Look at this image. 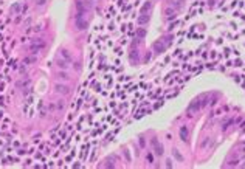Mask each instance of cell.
Masks as SVG:
<instances>
[{
  "mask_svg": "<svg viewBox=\"0 0 245 169\" xmlns=\"http://www.w3.org/2000/svg\"><path fill=\"white\" fill-rule=\"evenodd\" d=\"M74 25H76L78 30H85L87 28V20L84 14H76V17H74Z\"/></svg>",
  "mask_w": 245,
  "mask_h": 169,
  "instance_id": "cell-1",
  "label": "cell"
},
{
  "mask_svg": "<svg viewBox=\"0 0 245 169\" xmlns=\"http://www.w3.org/2000/svg\"><path fill=\"white\" fill-rule=\"evenodd\" d=\"M54 90H56V93H61V95H67V93H68V87L62 85V84H56Z\"/></svg>",
  "mask_w": 245,
  "mask_h": 169,
  "instance_id": "cell-2",
  "label": "cell"
},
{
  "mask_svg": "<svg viewBox=\"0 0 245 169\" xmlns=\"http://www.w3.org/2000/svg\"><path fill=\"white\" fill-rule=\"evenodd\" d=\"M152 146L155 147V154H157V155H163V146L158 144V141H157L155 138H152Z\"/></svg>",
  "mask_w": 245,
  "mask_h": 169,
  "instance_id": "cell-3",
  "label": "cell"
},
{
  "mask_svg": "<svg viewBox=\"0 0 245 169\" xmlns=\"http://www.w3.org/2000/svg\"><path fill=\"white\" fill-rule=\"evenodd\" d=\"M188 137H189L188 127H186V126H182V129H180V138H182V141H188Z\"/></svg>",
  "mask_w": 245,
  "mask_h": 169,
  "instance_id": "cell-4",
  "label": "cell"
},
{
  "mask_svg": "<svg viewBox=\"0 0 245 169\" xmlns=\"http://www.w3.org/2000/svg\"><path fill=\"white\" fill-rule=\"evenodd\" d=\"M76 9H78V14H84L85 12V5L82 0H76Z\"/></svg>",
  "mask_w": 245,
  "mask_h": 169,
  "instance_id": "cell-5",
  "label": "cell"
},
{
  "mask_svg": "<svg viewBox=\"0 0 245 169\" xmlns=\"http://www.w3.org/2000/svg\"><path fill=\"white\" fill-rule=\"evenodd\" d=\"M58 65H59L61 70H67V68L70 67V62L65 61V59H59V61H58Z\"/></svg>",
  "mask_w": 245,
  "mask_h": 169,
  "instance_id": "cell-6",
  "label": "cell"
},
{
  "mask_svg": "<svg viewBox=\"0 0 245 169\" xmlns=\"http://www.w3.org/2000/svg\"><path fill=\"white\" fill-rule=\"evenodd\" d=\"M58 79H62V81H67V79H68V73H67L65 70H61V71L58 73Z\"/></svg>",
  "mask_w": 245,
  "mask_h": 169,
  "instance_id": "cell-7",
  "label": "cell"
},
{
  "mask_svg": "<svg viewBox=\"0 0 245 169\" xmlns=\"http://www.w3.org/2000/svg\"><path fill=\"white\" fill-rule=\"evenodd\" d=\"M61 54H62V58H64L65 61H68V62L71 61V56H70V53H68L67 50H62V51H61Z\"/></svg>",
  "mask_w": 245,
  "mask_h": 169,
  "instance_id": "cell-8",
  "label": "cell"
},
{
  "mask_svg": "<svg viewBox=\"0 0 245 169\" xmlns=\"http://www.w3.org/2000/svg\"><path fill=\"white\" fill-rule=\"evenodd\" d=\"M200 107V104H199V101H194L192 104H191V107H189V112H192L194 109H199Z\"/></svg>",
  "mask_w": 245,
  "mask_h": 169,
  "instance_id": "cell-9",
  "label": "cell"
},
{
  "mask_svg": "<svg viewBox=\"0 0 245 169\" xmlns=\"http://www.w3.org/2000/svg\"><path fill=\"white\" fill-rule=\"evenodd\" d=\"M174 155H175V158H177V160H180V161L183 160V157L180 155V152H178V151H175V149H174Z\"/></svg>",
  "mask_w": 245,
  "mask_h": 169,
  "instance_id": "cell-10",
  "label": "cell"
},
{
  "mask_svg": "<svg viewBox=\"0 0 245 169\" xmlns=\"http://www.w3.org/2000/svg\"><path fill=\"white\" fill-rule=\"evenodd\" d=\"M138 22H140V23H146V22H147V17H146V16H141V17L138 19Z\"/></svg>",
  "mask_w": 245,
  "mask_h": 169,
  "instance_id": "cell-11",
  "label": "cell"
},
{
  "mask_svg": "<svg viewBox=\"0 0 245 169\" xmlns=\"http://www.w3.org/2000/svg\"><path fill=\"white\" fill-rule=\"evenodd\" d=\"M137 34H138L140 37H144V36H146V31H144V30H138V31H137Z\"/></svg>",
  "mask_w": 245,
  "mask_h": 169,
  "instance_id": "cell-12",
  "label": "cell"
},
{
  "mask_svg": "<svg viewBox=\"0 0 245 169\" xmlns=\"http://www.w3.org/2000/svg\"><path fill=\"white\" fill-rule=\"evenodd\" d=\"M166 166H167V167H171V166H172V163H171V160H167V161H166Z\"/></svg>",
  "mask_w": 245,
  "mask_h": 169,
  "instance_id": "cell-13",
  "label": "cell"
},
{
  "mask_svg": "<svg viewBox=\"0 0 245 169\" xmlns=\"http://www.w3.org/2000/svg\"><path fill=\"white\" fill-rule=\"evenodd\" d=\"M140 144H141V146L144 147V138H140Z\"/></svg>",
  "mask_w": 245,
  "mask_h": 169,
  "instance_id": "cell-14",
  "label": "cell"
},
{
  "mask_svg": "<svg viewBox=\"0 0 245 169\" xmlns=\"http://www.w3.org/2000/svg\"><path fill=\"white\" fill-rule=\"evenodd\" d=\"M243 167H245V164H243Z\"/></svg>",
  "mask_w": 245,
  "mask_h": 169,
  "instance_id": "cell-15",
  "label": "cell"
}]
</instances>
